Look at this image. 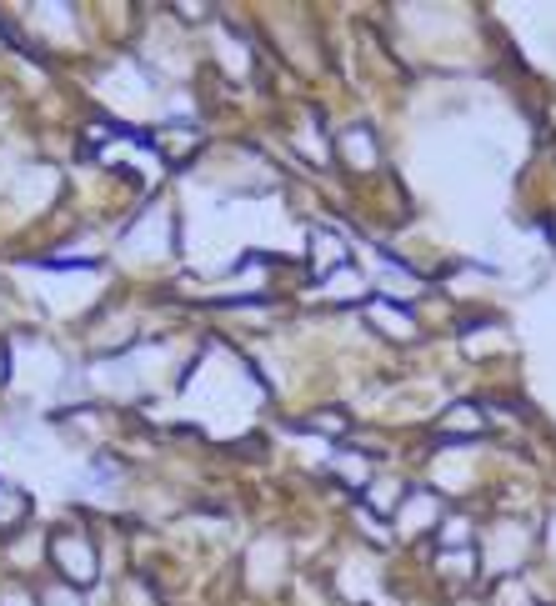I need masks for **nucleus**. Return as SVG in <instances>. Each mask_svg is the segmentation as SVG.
<instances>
[{
	"instance_id": "1",
	"label": "nucleus",
	"mask_w": 556,
	"mask_h": 606,
	"mask_svg": "<svg viewBox=\"0 0 556 606\" xmlns=\"http://www.w3.org/2000/svg\"><path fill=\"white\" fill-rule=\"evenodd\" d=\"M55 556L71 567V581H90V577H96V556L86 551V542H55Z\"/></svg>"
},
{
	"instance_id": "3",
	"label": "nucleus",
	"mask_w": 556,
	"mask_h": 606,
	"mask_svg": "<svg viewBox=\"0 0 556 606\" xmlns=\"http://www.w3.org/2000/svg\"><path fill=\"white\" fill-rule=\"evenodd\" d=\"M0 606H36V602H30V592H5V596H0Z\"/></svg>"
},
{
	"instance_id": "2",
	"label": "nucleus",
	"mask_w": 556,
	"mask_h": 606,
	"mask_svg": "<svg viewBox=\"0 0 556 606\" xmlns=\"http://www.w3.org/2000/svg\"><path fill=\"white\" fill-rule=\"evenodd\" d=\"M446 426H451V431H481V421H476V411H471V406H456Z\"/></svg>"
}]
</instances>
